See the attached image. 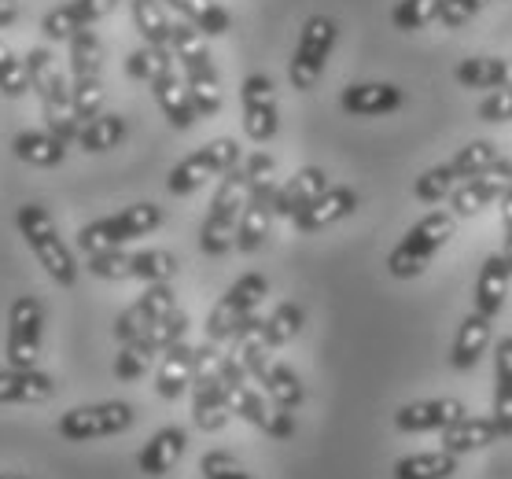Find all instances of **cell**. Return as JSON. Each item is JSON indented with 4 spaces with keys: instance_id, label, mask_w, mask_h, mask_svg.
Segmentation results:
<instances>
[{
    "instance_id": "ab89813d",
    "label": "cell",
    "mask_w": 512,
    "mask_h": 479,
    "mask_svg": "<svg viewBox=\"0 0 512 479\" xmlns=\"http://www.w3.org/2000/svg\"><path fill=\"white\" fill-rule=\"evenodd\" d=\"M306 325V310L299 303H280L273 314L266 317V325H262V339H266L269 351H277V347H288L291 339L303 332Z\"/></svg>"
},
{
    "instance_id": "db71d44e",
    "label": "cell",
    "mask_w": 512,
    "mask_h": 479,
    "mask_svg": "<svg viewBox=\"0 0 512 479\" xmlns=\"http://www.w3.org/2000/svg\"><path fill=\"white\" fill-rule=\"evenodd\" d=\"M501 240H505V244H501V255H505V262H509V269H512V188L509 192H505V196H501Z\"/></svg>"
},
{
    "instance_id": "e575fe53",
    "label": "cell",
    "mask_w": 512,
    "mask_h": 479,
    "mask_svg": "<svg viewBox=\"0 0 512 479\" xmlns=\"http://www.w3.org/2000/svg\"><path fill=\"white\" fill-rule=\"evenodd\" d=\"M457 454L450 450H424L395 461V479H454Z\"/></svg>"
},
{
    "instance_id": "f546056e",
    "label": "cell",
    "mask_w": 512,
    "mask_h": 479,
    "mask_svg": "<svg viewBox=\"0 0 512 479\" xmlns=\"http://www.w3.org/2000/svg\"><path fill=\"white\" fill-rule=\"evenodd\" d=\"M328 188V174L321 166H303L277 185V218H295L310 199H317Z\"/></svg>"
},
{
    "instance_id": "d6986e66",
    "label": "cell",
    "mask_w": 512,
    "mask_h": 479,
    "mask_svg": "<svg viewBox=\"0 0 512 479\" xmlns=\"http://www.w3.org/2000/svg\"><path fill=\"white\" fill-rule=\"evenodd\" d=\"M222 380H225V398H229L233 417H240V421L255 424V428H262V432H266L269 409H266V402H262V395H258L255 387L247 384V380H251V373H247L244 362H240L236 354H225V358H222Z\"/></svg>"
},
{
    "instance_id": "7c38bea8",
    "label": "cell",
    "mask_w": 512,
    "mask_h": 479,
    "mask_svg": "<svg viewBox=\"0 0 512 479\" xmlns=\"http://www.w3.org/2000/svg\"><path fill=\"white\" fill-rule=\"evenodd\" d=\"M41 339H45V306L34 295H19L8 310V365L15 369H37L41 358Z\"/></svg>"
},
{
    "instance_id": "bcb514c9",
    "label": "cell",
    "mask_w": 512,
    "mask_h": 479,
    "mask_svg": "<svg viewBox=\"0 0 512 479\" xmlns=\"http://www.w3.org/2000/svg\"><path fill=\"white\" fill-rule=\"evenodd\" d=\"M89 273L100 281H133V255L115 247V251H96L89 255Z\"/></svg>"
},
{
    "instance_id": "cb8c5ba5",
    "label": "cell",
    "mask_w": 512,
    "mask_h": 479,
    "mask_svg": "<svg viewBox=\"0 0 512 479\" xmlns=\"http://www.w3.org/2000/svg\"><path fill=\"white\" fill-rule=\"evenodd\" d=\"M56 395V380L41 369H0V402L8 406H37Z\"/></svg>"
},
{
    "instance_id": "8992f818",
    "label": "cell",
    "mask_w": 512,
    "mask_h": 479,
    "mask_svg": "<svg viewBox=\"0 0 512 479\" xmlns=\"http://www.w3.org/2000/svg\"><path fill=\"white\" fill-rule=\"evenodd\" d=\"M222 358L225 351L218 343H203L196 347V376H192V424L199 432H222L233 409L225 398V380H222Z\"/></svg>"
},
{
    "instance_id": "c3c4849f",
    "label": "cell",
    "mask_w": 512,
    "mask_h": 479,
    "mask_svg": "<svg viewBox=\"0 0 512 479\" xmlns=\"http://www.w3.org/2000/svg\"><path fill=\"white\" fill-rule=\"evenodd\" d=\"M199 472H203V479H251L244 472V465H240L233 454H225V450H210V454H203Z\"/></svg>"
},
{
    "instance_id": "681fc988",
    "label": "cell",
    "mask_w": 512,
    "mask_h": 479,
    "mask_svg": "<svg viewBox=\"0 0 512 479\" xmlns=\"http://www.w3.org/2000/svg\"><path fill=\"white\" fill-rule=\"evenodd\" d=\"M148 369H152V358H148V354H140L133 343H122V351H118V358H115L118 380H122V384H137Z\"/></svg>"
},
{
    "instance_id": "3957f363",
    "label": "cell",
    "mask_w": 512,
    "mask_h": 479,
    "mask_svg": "<svg viewBox=\"0 0 512 479\" xmlns=\"http://www.w3.org/2000/svg\"><path fill=\"white\" fill-rule=\"evenodd\" d=\"M170 52H174L177 67L185 71V85L196 100L199 118L218 115L222 111V82H218V71H214V59H210L203 34L192 23H174Z\"/></svg>"
},
{
    "instance_id": "4316f807",
    "label": "cell",
    "mask_w": 512,
    "mask_h": 479,
    "mask_svg": "<svg viewBox=\"0 0 512 479\" xmlns=\"http://www.w3.org/2000/svg\"><path fill=\"white\" fill-rule=\"evenodd\" d=\"M454 82L461 89H512V59L501 56H468L454 67Z\"/></svg>"
},
{
    "instance_id": "9f6ffc18",
    "label": "cell",
    "mask_w": 512,
    "mask_h": 479,
    "mask_svg": "<svg viewBox=\"0 0 512 479\" xmlns=\"http://www.w3.org/2000/svg\"><path fill=\"white\" fill-rule=\"evenodd\" d=\"M0 479H30V476H19V472H0Z\"/></svg>"
},
{
    "instance_id": "9a60e30c",
    "label": "cell",
    "mask_w": 512,
    "mask_h": 479,
    "mask_svg": "<svg viewBox=\"0 0 512 479\" xmlns=\"http://www.w3.org/2000/svg\"><path fill=\"white\" fill-rule=\"evenodd\" d=\"M177 310V295L170 284H148L144 295H137V303H129L122 314L115 317V339L129 343V339L144 336L152 325L166 321Z\"/></svg>"
},
{
    "instance_id": "ee69618b",
    "label": "cell",
    "mask_w": 512,
    "mask_h": 479,
    "mask_svg": "<svg viewBox=\"0 0 512 479\" xmlns=\"http://www.w3.org/2000/svg\"><path fill=\"white\" fill-rule=\"evenodd\" d=\"M461 185V177L450 170V163H439L431 166V170H424V174L413 181V196L420 199V203H443V199H450V192Z\"/></svg>"
},
{
    "instance_id": "f907efd6",
    "label": "cell",
    "mask_w": 512,
    "mask_h": 479,
    "mask_svg": "<svg viewBox=\"0 0 512 479\" xmlns=\"http://www.w3.org/2000/svg\"><path fill=\"white\" fill-rule=\"evenodd\" d=\"M490 0H443V12H439V23L446 26V30H461V26H468L472 19H476L483 8H487Z\"/></svg>"
},
{
    "instance_id": "5bb4252c",
    "label": "cell",
    "mask_w": 512,
    "mask_h": 479,
    "mask_svg": "<svg viewBox=\"0 0 512 479\" xmlns=\"http://www.w3.org/2000/svg\"><path fill=\"white\" fill-rule=\"evenodd\" d=\"M240 107H244V133L255 144H269L280 129L277 85L266 74H247L240 85Z\"/></svg>"
},
{
    "instance_id": "e0dca14e",
    "label": "cell",
    "mask_w": 512,
    "mask_h": 479,
    "mask_svg": "<svg viewBox=\"0 0 512 479\" xmlns=\"http://www.w3.org/2000/svg\"><path fill=\"white\" fill-rule=\"evenodd\" d=\"M361 207V196L350 185H328L317 199H310L303 211L291 218L295 233H321L328 225L343 222Z\"/></svg>"
},
{
    "instance_id": "f5cc1de1",
    "label": "cell",
    "mask_w": 512,
    "mask_h": 479,
    "mask_svg": "<svg viewBox=\"0 0 512 479\" xmlns=\"http://www.w3.org/2000/svg\"><path fill=\"white\" fill-rule=\"evenodd\" d=\"M266 435H273L277 443H284V439H291V435H295V417H291V409L277 406V413H269Z\"/></svg>"
},
{
    "instance_id": "f35d334b",
    "label": "cell",
    "mask_w": 512,
    "mask_h": 479,
    "mask_svg": "<svg viewBox=\"0 0 512 479\" xmlns=\"http://www.w3.org/2000/svg\"><path fill=\"white\" fill-rule=\"evenodd\" d=\"M262 387H266V395L273 398V406H280V409H299L306 402L303 380H299V373H295L291 365H284V362L269 365V373H266V380H262Z\"/></svg>"
},
{
    "instance_id": "d590c367",
    "label": "cell",
    "mask_w": 512,
    "mask_h": 479,
    "mask_svg": "<svg viewBox=\"0 0 512 479\" xmlns=\"http://www.w3.org/2000/svg\"><path fill=\"white\" fill-rule=\"evenodd\" d=\"M129 12H133V26H137V34L144 37V45L170 48L174 23L166 19L163 0H129Z\"/></svg>"
},
{
    "instance_id": "484cf974",
    "label": "cell",
    "mask_w": 512,
    "mask_h": 479,
    "mask_svg": "<svg viewBox=\"0 0 512 479\" xmlns=\"http://www.w3.org/2000/svg\"><path fill=\"white\" fill-rule=\"evenodd\" d=\"M188 450V435L185 428H163V432H155L148 443H144V450L137 454V468L144 472V476H166V472H174V465L185 457Z\"/></svg>"
},
{
    "instance_id": "6da1fadb",
    "label": "cell",
    "mask_w": 512,
    "mask_h": 479,
    "mask_svg": "<svg viewBox=\"0 0 512 479\" xmlns=\"http://www.w3.org/2000/svg\"><path fill=\"white\" fill-rule=\"evenodd\" d=\"M255 188V177L247 170V163L233 166L229 174L222 177V185L210 199V211L203 218V229H199V247L203 255L222 258L236 247V225H240V214L247 207V196Z\"/></svg>"
},
{
    "instance_id": "7a4b0ae2",
    "label": "cell",
    "mask_w": 512,
    "mask_h": 479,
    "mask_svg": "<svg viewBox=\"0 0 512 479\" xmlns=\"http://www.w3.org/2000/svg\"><path fill=\"white\" fill-rule=\"evenodd\" d=\"M26 71H30V89L41 96V111H45V129L56 133L59 141L74 144L82 133V122L74 118V96H70L67 74L59 71L56 56L48 48H30L26 56Z\"/></svg>"
},
{
    "instance_id": "836d02e7",
    "label": "cell",
    "mask_w": 512,
    "mask_h": 479,
    "mask_svg": "<svg viewBox=\"0 0 512 479\" xmlns=\"http://www.w3.org/2000/svg\"><path fill=\"white\" fill-rule=\"evenodd\" d=\"M174 12L185 15V23H192L203 37H225L233 30V15L225 12L218 0H163Z\"/></svg>"
},
{
    "instance_id": "f1b7e54d",
    "label": "cell",
    "mask_w": 512,
    "mask_h": 479,
    "mask_svg": "<svg viewBox=\"0 0 512 479\" xmlns=\"http://www.w3.org/2000/svg\"><path fill=\"white\" fill-rule=\"evenodd\" d=\"M498 439H501V432H498V424H494V417H472V413H465L461 421L443 428V450H450V454H457V457L487 450V446H494Z\"/></svg>"
},
{
    "instance_id": "7dc6e473",
    "label": "cell",
    "mask_w": 512,
    "mask_h": 479,
    "mask_svg": "<svg viewBox=\"0 0 512 479\" xmlns=\"http://www.w3.org/2000/svg\"><path fill=\"white\" fill-rule=\"evenodd\" d=\"M30 89V71L26 59H19L8 45H0V93L4 96H23Z\"/></svg>"
},
{
    "instance_id": "8fae6325",
    "label": "cell",
    "mask_w": 512,
    "mask_h": 479,
    "mask_svg": "<svg viewBox=\"0 0 512 479\" xmlns=\"http://www.w3.org/2000/svg\"><path fill=\"white\" fill-rule=\"evenodd\" d=\"M133 406L129 402H96V406H74L59 417L56 432L67 443H93V439H107V435H122L133 428Z\"/></svg>"
},
{
    "instance_id": "7bdbcfd3",
    "label": "cell",
    "mask_w": 512,
    "mask_h": 479,
    "mask_svg": "<svg viewBox=\"0 0 512 479\" xmlns=\"http://www.w3.org/2000/svg\"><path fill=\"white\" fill-rule=\"evenodd\" d=\"M439 12H443V0H398L391 12V26L402 34H417L424 26L439 23Z\"/></svg>"
},
{
    "instance_id": "44dd1931",
    "label": "cell",
    "mask_w": 512,
    "mask_h": 479,
    "mask_svg": "<svg viewBox=\"0 0 512 479\" xmlns=\"http://www.w3.org/2000/svg\"><path fill=\"white\" fill-rule=\"evenodd\" d=\"M406 104V93L391 82H358L339 93V107L350 118H380Z\"/></svg>"
},
{
    "instance_id": "5b68a950",
    "label": "cell",
    "mask_w": 512,
    "mask_h": 479,
    "mask_svg": "<svg viewBox=\"0 0 512 479\" xmlns=\"http://www.w3.org/2000/svg\"><path fill=\"white\" fill-rule=\"evenodd\" d=\"M15 225H19V233H23V240L37 255V262L45 266L48 277H52L59 288H74V281H78V262H74V251L63 244V236H59L56 222H52V214H48L45 207H37V203H23V207L15 211Z\"/></svg>"
},
{
    "instance_id": "7402d4cb",
    "label": "cell",
    "mask_w": 512,
    "mask_h": 479,
    "mask_svg": "<svg viewBox=\"0 0 512 479\" xmlns=\"http://www.w3.org/2000/svg\"><path fill=\"white\" fill-rule=\"evenodd\" d=\"M490 343H494V317H483L479 310L461 321L454 336V347H450V369L454 373H472L479 365V358L490 351Z\"/></svg>"
},
{
    "instance_id": "83f0119b",
    "label": "cell",
    "mask_w": 512,
    "mask_h": 479,
    "mask_svg": "<svg viewBox=\"0 0 512 479\" xmlns=\"http://www.w3.org/2000/svg\"><path fill=\"white\" fill-rule=\"evenodd\" d=\"M152 96H155V104L163 107L166 122H170L174 129H192V126H196V118H199L196 100H192V93H188L185 78H177V71L163 74V78H155Z\"/></svg>"
},
{
    "instance_id": "ba28073f",
    "label": "cell",
    "mask_w": 512,
    "mask_h": 479,
    "mask_svg": "<svg viewBox=\"0 0 512 479\" xmlns=\"http://www.w3.org/2000/svg\"><path fill=\"white\" fill-rule=\"evenodd\" d=\"M339 41V23L328 15H310L303 23V34L295 41V52L288 59V82L295 93H310L317 89L325 63Z\"/></svg>"
},
{
    "instance_id": "60d3db41",
    "label": "cell",
    "mask_w": 512,
    "mask_h": 479,
    "mask_svg": "<svg viewBox=\"0 0 512 479\" xmlns=\"http://www.w3.org/2000/svg\"><path fill=\"white\" fill-rule=\"evenodd\" d=\"M174 63H177V59H174V52H170V48L144 45V48H137V52H129L126 74L133 78V82H148V85H152L155 78H163V74L177 71Z\"/></svg>"
},
{
    "instance_id": "74e56055",
    "label": "cell",
    "mask_w": 512,
    "mask_h": 479,
    "mask_svg": "<svg viewBox=\"0 0 512 479\" xmlns=\"http://www.w3.org/2000/svg\"><path fill=\"white\" fill-rule=\"evenodd\" d=\"M126 141V118L122 115H96L93 122H85L82 133H78V148L89 155L96 152H111Z\"/></svg>"
},
{
    "instance_id": "b9f144b4",
    "label": "cell",
    "mask_w": 512,
    "mask_h": 479,
    "mask_svg": "<svg viewBox=\"0 0 512 479\" xmlns=\"http://www.w3.org/2000/svg\"><path fill=\"white\" fill-rule=\"evenodd\" d=\"M177 258L163 247H148V251H137L133 255V281L144 284H170L177 277Z\"/></svg>"
},
{
    "instance_id": "d4e9b609",
    "label": "cell",
    "mask_w": 512,
    "mask_h": 479,
    "mask_svg": "<svg viewBox=\"0 0 512 479\" xmlns=\"http://www.w3.org/2000/svg\"><path fill=\"white\" fill-rule=\"evenodd\" d=\"M509 284H512V269L505 262V255H487L483 258V266H479V277H476V295H472V303L483 317H498L505 299H509Z\"/></svg>"
},
{
    "instance_id": "30bf717a",
    "label": "cell",
    "mask_w": 512,
    "mask_h": 479,
    "mask_svg": "<svg viewBox=\"0 0 512 479\" xmlns=\"http://www.w3.org/2000/svg\"><path fill=\"white\" fill-rule=\"evenodd\" d=\"M269 295V281L262 273H244L229 292L214 303V310L207 314V339L210 343H225L236 336V328L244 325L247 317L255 314L262 299Z\"/></svg>"
},
{
    "instance_id": "1f68e13d",
    "label": "cell",
    "mask_w": 512,
    "mask_h": 479,
    "mask_svg": "<svg viewBox=\"0 0 512 479\" xmlns=\"http://www.w3.org/2000/svg\"><path fill=\"white\" fill-rule=\"evenodd\" d=\"M12 152L19 163L52 170V166H59L67 159V141H59L56 133H48V129H23V133L15 137Z\"/></svg>"
},
{
    "instance_id": "816d5d0a",
    "label": "cell",
    "mask_w": 512,
    "mask_h": 479,
    "mask_svg": "<svg viewBox=\"0 0 512 479\" xmlns=\"http://www.w3.org/2000/svg\"><path fill=\"white\" fill-rule=\"evenodd\" d=\"M476 115L483 118V122H512V89H494V93H487L483 100H479Z\"/></svg>"
},
{
    "instance_id": "9c48e42d",
    "label": "cell",
    "mask_w": 512,
    "mask_h": 479,
    "mask_svg": "<svg viewBox=\"0 0 512 479\" xmlns=\"http://www.w3.org/2000/svg\"><path fill=\"white\" fill-rule=\"evenodd\" d=\"M240 163H244V148H240L233 137H218V141H210V144H203V148H196L192 155H185V159L170 170L166 188H170L174 196H192V192H199V188L207 185L210 177H225Z\"/></svg>"
},
{
    "instance_id": "d6a6232c",
    "label": "cell",
    "mask_w": 512,
    "mask_h": 479,
    "mask_svg": "<svg viewBox=\"0 0 512 479\" xmlns=\"http://www.w3.org/2000/svg\"><path fill=\"white\" fill-rule=\"evenodd\" d=\"M67 45H70V82H100V71H104V41L96 37V30H78Z\"/></svg>"
},
{
    "instance_id": "f6af8a7d",
    "label": "cell",
    "mask_w": 512,
    "mask_h": 479,
    "mask_svg": "<svg viewBox=\"0 0 512 479\" xmlns=\"http://www.w3.org/2000/svg\"><path fill=\"white\" fill-rule=\"evenodd\" d=\"M498 159H501L498 148H494L490 141H472V144H465L454 159H446V163H450V170H454L461 181H468V177H479L483 170H490Z\"/></svg>"
},
{
    "instance_id": "52a82bcc",
    "label": "cell",
    "mask_w": 512,
    "mask_h": 479,
    "mask_svg": "<svg viewBox=\"0 0 512 479\" xmlns=\"http://www.w3.org/2000/svg\"><path fill=\"white\" fill-rule=\"evenodd\" d=\"M159 225H163V207L159 203H133L126 211L107 214L100 222L85 225L82 233H78V251H85V255L115 251V247H126L129 240L155 233Z\"/></svg>"
},
{
    "instance_id": "603a6c76",
    "label": "cell",
    "mask_w": 512,
    "mask_h": 479,
    "mask_svg": "<svg viewBox=\"0 0 512 479\" xmlns=\"http://www.w3.org/2000/svg\"><path fill=\"white\" fill-rule=\"evenodd\" d=\"M192 376H196V347L181 339L163 354L159 373H155V391L163 402H177L185 391H192Z\"/></svg>"
},
{
    "instance_id": "4dcf8cb0",
    "label": "cell",
    "mask_w": 512,
    "mask_h": 479,
    "mask_svg": "<svg viewBox=\"0 0 512 479\" xmlns=\"http://www.w3.org/2000/svg\"><path fill=\"white\" fill-rule=\"evenodd\" d=\"M490 417L498 424L501 439L512 435V336L494 343V409Z\"/></svg>"
},
{
    "instance_id": "ac0fdd59",
    "label": "cell",
    "mask_w": 512,
    "mask_h": 479,
    "mask_svg": "<svg viewBox=\"0 0 512 479\" xmlns=\"http://www.w3.org/2000/svg\"><path fill=\"white\" fill-rule=\"evenodd\" d=\"M115 8L118 0H67V4H59V8H52L45 15L41 30H45L48 41H70L78 30H93Z\"/></svg>"
},
{
    "instance_id": "2e32d148",
    "label": "cell",
    "mask_w": 512,
    "mask_h": 479,
    "mask_svg": "<svg viewBox=\"0 0 512 479\" xmlns=\"http://www.w3.org/2000/svg\"><path fill=\"white\" fill-rule=\"evenodd\" d=\"M277 218V181L266 177L251 188L247 196V207L240 214V225H236V251L244 255H255L258 247L269 240V225Z\"/></svg>"
},
{
    "instance_id": "4fadbf2b",
    "label": "cell",
    "mask_w": 512,
    "mask_h": 479,
    "mask_svg": "<svg viewBox=\"0 0 512 479\" xmlns=\"http://www.w3.org/2000/svg\"><path fill=\"white\" fill-rule=\"evenodd\" d=\"M512 188V159H498V163L483 170L479 177H468L450 192V214L454 218H476V214L498 207L501 196Z\"/></svg>"
},
{
    "instance_id": "8d00e7d4",
    "label": "cell",
    "mask_w": 512,
    "mask_h": 479,
    "mask_svg": "<svg viewBox=\"0 0 512 479\" xmlns=\"http://www.w3.org/2000/svg\"><path fill=\"white\" fill-rule=\"evenodd\" d=\"M185 332H188V314H181V310H174V314L166 317V321H159V325H152L144 336H137V339H129L133 347H137L140 354H148V358H163L174 343H181L185 339Z\"/></svg>"
},
{
    "instance_id": "11a10c76",
    "label": "cell",
    "mask_w": 512,
    "mask_h": 479,
    "mask_svg": "<svg viewBox=\"0 0 512 479\" xmlns=\"http://www.w3.org/2000/svg\"><path fill=\"white\" fill-rule=\"evenodd\" d=\"M19 23V4L15 0H0V30Z\"/></svg>"
},
{
    "instance_id": "277c9868",
    "label": "cell",
    "mask_w": 512,
    "mask_h": 479,
    "mask_svg": "<svg viewBox=\"0 0 512 479\" xmlns=\"http://www.w3.org/2000/svg\"><path fill=\"white\" fill-rule=\"evenodd\" d=\"M454 233H457L454 214H446V211L424 214L417 225H409V233L402 236L395 251L387 255V273L398 277V281H413V277H420V273L428 269L431 258L454 240Z\"/></svg>"
},
{
    "instance_id": "ffe728a7",
    "label": "cell",
    "mask_w": 512,
    "mask_h": 479,
    "mask_svg": "<svg viewBox=\"0 0 512 479\" xmlns=\"http://www.w3.org/2000/svg\"><path fill=\"white\" fill-rule=\"evenodd\" d=\"M465 417V402L461 398H424V402H409L395 413V428L406 435L443 432L454 421Z\"/></svg>"
}]
</instances>
